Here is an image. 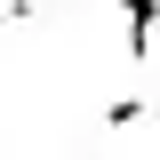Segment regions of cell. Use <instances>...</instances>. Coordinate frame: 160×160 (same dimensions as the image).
I'll return each mask as SVG.
<instances>
[{"label": "cell", "mask_w": 160, "mask_h": 160, "mask_svg": "<svg viewBox=\"0 0 160 160\" xmlns=\"http://www.w3.org/2000/svg\"><path fill=\"white\" fill-rule=\"evenodd\" d=\"M104 120H112V128H136V120H144V96H112Z\"/></svg>", "instance_id": "cell-1"}]
</instances>
